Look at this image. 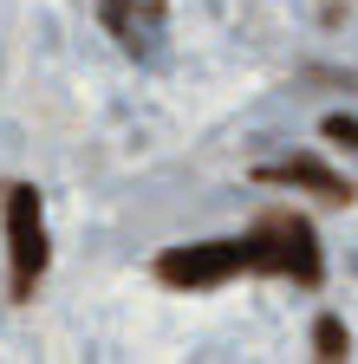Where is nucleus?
<instances>
[{
	"instance_id": "obj_1",
	"label": "nucleus",
	"mask_w": 358,
	"mask_h": 364,
	"mask_svg": "<svg viewBox=\"0 0 358 364\" xmlns=\"http://www.w3.org/2000/svg\"><path fill=\"white\" fill-rule=\"evenodd\" d=\"M248 247V273H274L293 287H320L326 280V254H320V228L293 208H267L254 215V228L241 235Z\"/></svg>"
},
{
	"instance_id": "obj_2",
	"label": "nucleus",
	"mask_w": 358,
	"mask_h": 364,
	"mask_svg": "<svg viewBox=\"0 0 358 364\" xmlns=\"http://www.w3.org/2000/svg\"><path fill=\"white\" fill-rule=\"evenodd\" d=\"M0 228H7V293L26 306L53 267V235H46V202L33 182H7L0 189Z\"/></svg>"
},
{
	"instance_id": "obj_3",
	"label": "nucleus",
	"mask_w": 358,
	"mask_h": 364,
	"mask_svg": "<svg viewBox=\"0 0 358 364\" xmlns=\"http://www.w3.org/2000/svg\"><path fill=\"white\" fill-rule=\"evenodd\" d=\"M248 273V247L241 241H196V247H169L157 254V280L176 293H209V287H228Z\"/></svg>"
},
{
	"instance_id": "obj_4",
	"label": "nucleus",
	"mask_w": 358,
	"mask_h": 364,
	"mask_svg": "<svg viewBox=\"0 0 358 364\" xmlns=\"http://www.w3.org/2000/svg\"><path fill=\"white\" fill-rule=\"evenodd\" d=\"M254 182H267V189H300V196H320L332 208H345L358 189L326 163V156H274V163H254Z\"/></svg>"
},
{
	"instance_id": "obj_5",
	"label": "nucleus",
	"mask_w": 358,
	"mask_h": 364,
	"mask_svg": "<svg viewBox=\"0 0 358 364\" xmlns=\"http://www.w3.org/2000/svg\"><path fill=\"white\" fill-rule=\"evenodd\" d=\"M98 14H105L111 39L124 46L130 59H150V26H144V14H163V0H98Z\"/></svg>"
},
{
	"instance_id": "obj_6",
	"label": "nucleus",
	"mask_w": 358,
	"mask_h": 364,
	"mask_svg": "<svg viewBox=\"0 0 358 364\" xmlns=\"http://www.w3.org/2000/svg\"><path fill=\"white\" fill-rule=\"evenodd\" d=\"M312 358H326V364L352 358V332H345L339 312H320V318H312Z\"/></svg>"
},
{
	"instance_id": "obj_7",
	"label": "nucleus",
	"mask_w": 358,
	"mask_h": 364,
	"mask_svg": "<svg viewBox=\"0 0 358 364\" xmlns=\"http://www.w3.org/2000/svg\"><path fill=\"white\" fill-rule=\"evenodd\" d=\"M320 136H326V144H345V150H358V117H352V111H332V117L320 124Z\"/></svg>"
}]
</instances>
